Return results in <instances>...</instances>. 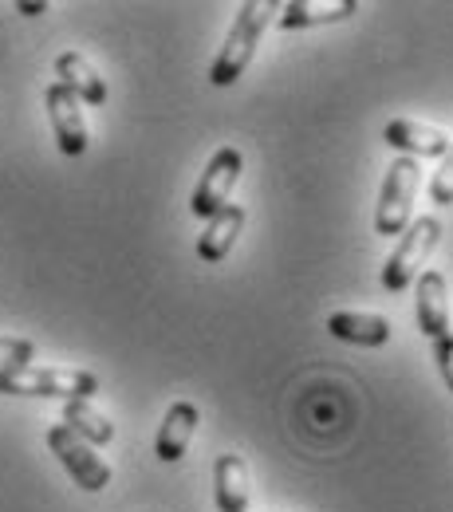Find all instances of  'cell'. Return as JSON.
I'll return each mask as SVG.
<instances>
[{"label":"cell","mask_w":453,"mask_h":512,"mask_svg":"<svg viewBox=\"0 0 453 512\" xmlns=\"http://www.w3.org/2000/svg\"><path fill=\"white\" fill-rule=\"evenodd\" d=\"M241 170H245L241 150H237V146H221V150L209 158V166H205V174H201V182H197L194 197H190V213L201 217V221L217 217V213L229 205V193L237 186Z\"/></svg>","instance_id":"5b68a950"},{"label":"cell","mask_w":453,"mask_h":512,"mask_svg":"<svg viewBox=\"0 0 453 512\" xmlns=\"http://www.w3.org/2000/svg\"><path fill=\"white\" fill-rule=\"evenodd\" d=\"M241 229H245V209H241V205H225L217 217L205 221V233L197 237V256H201L205 264L225 260V256L233 253Z\"/></svg>","instance_id":"5bb4252c"},{"label":"cell","mask_w":453,"mask_h":512,"mask_svg":"<svg viewBox=\"0 0 453 512\" xmlns=\"http://www.w3.org/2000/svg\"><path fill=\"white\" fill-rule=\"evenodd\" d=\"M48 446H52V453L64 461L67 473L79 481V489L99 493V489H107V485H111V465H107V461H103L95 449L87 446L83 438H75L64 422L48 430Z\"/></svg>","instance_id":"8992f818"},{"label":"cell","mask_w":453,"mask_h":512,"mask_svg":"<svg viewBox=\"0 0 453 512\" xmlns=\"http://www.w3.org/2000/svg\"><path fill=\"white\" fill-rule=\"evenodd\" d=\"M442 241V221L438 217H418L406 225V233L398 237L394 253L387 256V268H383V288L387 292H406L422 272H426V260L438 249Z\"/></svg>","instance_id":"3957f363"},{"label":"cell","mask_w":453,"mask_h":512,"mask_svg":"<svg viewBox=\"0 0 453 512\" xmlns=\"http://www.w3.org/2000/svg\"><path fill=\"white\" fill-rule=\"evenodd\" d=\"M213 497L221 512H249V465L237 453H221L213 461Z\"/></svg>","instance_id":"30bf717a"},{"label":"cell","mask_w":453,"mask_h":512,"mask_svg":"<svg viewBox=\"0 0 453 512\" xmlns=\"http://www.w3.org/2000/svg\"><path fill=\"white\" fill-rule=\"evenodd\" d=\"M390 150H398L402 158H446L450 150V134L438 127H426V123H414V119H394L383 130Z\"/></svg>","instance_id":"9c48e42d"},{"label":"cell","mask_w":453,"mask_h":512,"mask_svg":"<svg viewBox=\"0 0 453 512\" xmlns=\"http://www.w3.org/2000/svg\"><path fill=\"white\" fill-rule=\"evenodd\" d=\"M434 359H438L442 379H446V386H450V394H453V335H446V339L434 343Z\"/></svg>","instance_id":"d6986e66"},{"label":"cell","mask_w":453,"mask_h":512,"mask_svg":"<svg viewBox=\"0 0 453 512\" xmlns=\"http://www.w3.org/2000/svg\"><path fill=\"white\" fill-rule=\"evenodd\" d=\"M359 4L355 0H292L280 8L276 24L284 32H296V28H320V24H335V20H347L355 16Z\"/></svg>","instance_id":"4fadbf2b"},{"label":"cell","mask_w":453,"mask_h":512,"mask_svg":"<svg viewBox=\"0 0 453 512\" xmlns=\"http://www.w3.org/2000/svg\"><path fill=\"white\" fill-rule=\"evenodd\" d=\"M414 296H418V300H414L418 331H422L430 343L453 335L450 331V284H446V276H442L438 268H426V272L414 280Z\"/></svg>","instance_id":"52a82bcc"},{"label":"cell","mask_w":453,"mask_h":512,"mask_svg":"<svg viewBox=\"0 0 453 512\" xmlns=\"http://www.w3.org/2000/svg\"><path fill=\"white\" fill-rule=\"evenodd\" d=\"M64 426L75 434V438H83L91 449L111 446V442H115V426H111V418H107V414H99L91 402H67Z\"/></svg>","instance_id":"2e32d148"},{"label":"cell","mask_w":453,"mask_h":512,"mask_svg":"<svg viewBox=\"0 0 453 512\" xmlns=\"http://www.w3.org/2000/svg\"><path fill=\"white\" fill-rule=\"evenodd\" d=\"M32 359H36V343L32 339H8V335H0V371L28 367Z\"/></svg>","instance_id":"e0dca14e"},{"label":"cell","mask_w":453,"mask_h":512,"mask_svg":"<svg viewBox=\"0 0 453 512\" xmlns=\"http://www.w3.org/2000/svg\"><path fill=\"white\" fill-rule=\"evenodd\" d=\"M0 394L12 398H64V402H87L99 394V379L91 371H67V367H12L0 371Z\"/></svg>","instance_id":"7a4b0ae2"},{"label":"cell","mask_w":453,"mask_h":512,"mask_svg":"<svg viewBox=\"0 0 453 512\" xmlns=\"http://www.w3.org/2000/svg\"><path fill=\"white\" fill-rule=\"evenodd\" d=\"M327 331L331 339L355 343V347H387L394 335L387 316H375V312H335L327 316Z\"/></svg>","instance_id":"7c38bea8"},{"label":"cell","mask_w":453,"mask_h":512,"mask_svg":"<svg viewBox=\"0 0 453 512\" xmlns=\"http://www.w3.org/2000/svg\"><path fill=\"white\" fill-rule=\"evenodd\" d=\"M56 75H60L56 83H64L79 103H91V107L107 103V83L99 79V71L87 64L79 52H60L56 56Z\"/></svg>","instance_id":"9a60e30c"},{"label":"cell","mask_w":453,"mask_h":512,"mask_svg":"<svg viewBox=\"0 0 453 512\" xmlns=\"http://www.w3.org/2000/svg\"><path fill=\"white\" fill-rule=\"evenodd\" d=\"M272 16H280V8L272 0H249V4H241V12L233 20V28H229V36H225V44L217 52V60L209 67V83L213 87H229V83H237L245 75V67L253 64V52H257L260 36H264V28H268Z\"/></svg>","instance_id":"6da1fadb"},{"label":"cell","mask_w":453,"mask_h":512,"mask_svg":"<svg viewBox=\"0 0 453 512\" xmlns=\"http://www.w3.org/2000/svg\"><path fill=\"white\" fill-rule=\"evenodd\" d=\"M16 12H24V16H44V12H48V4H28V0H20V4H16Z\"/></svg>","instance_id":"ffe728a7"},{"label":"cell","mask_w":453,"mask_h":512,"mask_svg":"<svg viewBox=\"0 0 453 512\" xmlns=\"http://www.w3.org/2000/svg\"><path fill=\"white\" fill-rule=\"evenodd\" d=\"M197 422H201V414H197L194 402H174V406L166 410L162 426H158V442H154V453H158L166 465L182 461V457H186V449H190V442H194Z\"/></svg>","instance_id":"8fae6325"},{"label":"cell","mask_w":453,"mask_h":512,"mask_svg":"<svg viewBox=\"0 0 453 512\" xmlns=\"http://www.w3.org/2000/svg\"><path fill=\"white\" fill-rule=\"evenodd\" d=\"M430 201L434 205H453V142L446 158H442V166H438V174H434V182H430Z\"/></svg>","instance_id":"ac0fdd59"},{"label":"cell","mask_w":453,"mask_h":512,"mask_svg":"<svg viewBox=\"0 0 453 512\" xmlns=\"http://www.w3.org/2000/svg\"><path fill=\"white\" fill-rule=\"evenodd\" d=\"M418 186H422L418 158H394L387 170V182H383V193H379V209H375V229L383 237H402L406 233Z\"/></svg>","instance_id":"277c9868"},{"label":"cell","mask_w":453,"mask_h":512,"mask_svg":"<svg viewBox=\"0 0 453 512\" xmlns=\"http://www.w3.org/2000/svg\"><path fill=\"white\" fill-rule=\"evenodd\" d=\"M44 103H48V119L56 130V146L64 150L67 158H79L87 150V119H83V103L67 91L64 83H52L44 91Z\"/></svg>","instance_id":"ba28073f"}]
</instances>
